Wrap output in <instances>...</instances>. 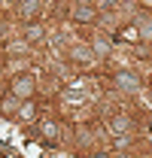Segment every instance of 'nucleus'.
I'll return each mask as SVG.
<instances>
[{
	"mask_svg": "<svg viewBox=\"0 0 152 158\" xmlns=\"http://www.w3.org/2000/svg\"><path fill=\"white\" fill-rule=\"evenodd\" d=\"M12 94H15V98H31V94H34V79L31 76H15V82H12Z\"/></svg>",
	"mask_w": 152,
	"mask_h": 158,
	"instance_id": "f257e3e1",
	"label": "nucleus"
},
{
	"mask_svg": "<svg viewBox=\"0 0 152 158\" xmlns=\"http://www.w3.org/2000/svg\"><path fill=\"white\" fill-rule=\"evenodd\" d=\"M116 85H119L122 91H137V88H140V82H137L134 73H119V76H116Z\"/></svg>",
	"mask_w": 152,
	"mask_h": 158,
	"instance_id": "f03ea898",
	"label": "nucleus"
},
{
	"mask_svg": "<svg viewBox=\"0 0 152 158\" xmlns=\"http://www.w3.org/2000/svg\"><path fill=\"white\" fill-rule=\"evenodd\" d=\"M19 12L24 15V19H34V15L40 12V0H21V3H19Z\"/></svg>",
	"mask_w": 152,
	"mask_h": 158,
	"instance_id": "7ed1b4c3",
	"label": "nucleus"
},
{
	"mask_svg": "<svg viewBox=\"0 0 152 158\" xmlns=\"http://www.w3.org/2000/svg\"><path fill=\"white\" fill-rule=\"evenodd\" d=\"M70 58H73V61H79V64H91V61H95V55H91L85 46H76L73 52H70Z\"/></svg>",
	"mask_w": 152,
	"mask_h": 158,
	"instance_id": "20e7f679",
	"label": "nucleus"
},
{
	"mask_svg": "<svg viewBox=\"0 0 152 158\" xmlns=\"http://www.w3.org/2000/svg\"><path fill=\"white\" fill-rule=\"evenodd\" d=\"M128 128H131V122L125 116H116L113 122H110V131H113V134H128Z\"/></svg>",
	"mask_w": 152,
	"mask_h": 158,
	"instance_id": "39448f33",
	"label": "nucleus"
},
{
	"mask_svg": "<svg viewBox=\"0 0 152 158\" xmlns=\"http://www.w3.org/2000/svg\"><path fill=\"white\" fill-rule=\"evenodd\" d=\"M73 19L76 21H95V9H91V6H76Z\"/></svg>",
	"mask_w": 152,
	"mask_h": 158,
	"instance_id": "423d86ee",
	"label": "nucleus"
},
{
	"mask_svg": "<svg viewBox=\"0 0 152 158\" xmlns=\"http://www.w3.org/2000/svg\"><path fill=\"white\" fill-rule=\"evenodd\" d=\"M91 49H95V55H107V52H110V43H107V40H95Z\"/></svg>",
	"mask_w": 152,
	"mask_h": 158,
	"instance_id": "0eeeda50",
	"label": "nucleus"
},
{
	"mask_svg": "<svg viewBox=\"0 0 152 158\" xmlns=\"http://www.w3.org/2000/svg\"><path fill=\"white\" fill-rule=\"evenodd\" d=\"M43 137H49V140H55V137H58V128L52 125V122H46V125H43Z\"/></svg>",
	"mask_w": 152,
	"mask_h": 158,
	"instance_id": "6e6552de",
	"label": "nucleus"
},
{
	"mask_svg": "<svg viewBox=\"0 0 152 158\" xmlns=\"http://www.w3.org/2000/svg\"><path fill=\"white\" fill-rule=\"evenodd\" d=\"M140 37H143V40H152V21H149V24H143V27H140Z\"/></svg>",
	"mask_w": 152,
	"mask_h": 158,
	"instance_id": "1a4fd4ad",
	"label": "nucleus"
},
{
	"mask_svg": "<svg viewBox=\"0 0 152 158\" xmlns=\"http://www.w3.org/2000/svg\"><path fill=\"white\" fill-rule=\"evenodd\" d=\"M19 116H21V118H34V106H31V103H27V106H21Z\"/></svg>",
	"mask_w": 152,
	"mask_h": 158,
	"instance_id": "9d476101",
	"label": "nucleus"
},
{
	"mask_svg": "<svg viewBox=\"0 0 152 158\" xmlns=\"http://www.w3.org/2000/svg\"><path fill=\"white\" fill-rule=\"evenodd\" d=\"M43 37V34H40V27H31V31H27V40H40Z\"/></svg>",
	"mask_w": 152,
	"mask_h": 158,
	"instance_id": "9b49d317",
	"label": "nucleus"
}]
</instances>
